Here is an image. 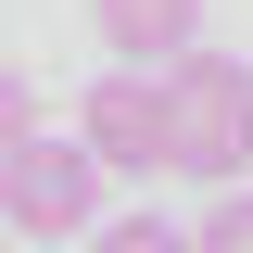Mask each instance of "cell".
Here are the masks:
<instances>
[{"mask_svg": "<svg viewBox=\"0 0 253 253\" xmlns=\"http://www.w3.org/2000/svg\"><path fill=\"white\" fill-rule=\"evenodd\" d=\"M76 126H89V152L114 165V177H152L165 165V63H114V76L76 101Z\"/></svg>", "mask_w": 253, "mask_h": 253, "instance_id": "3", "label": "cell"}, {"mask_svg": "<svg viewBox=\"0 0 253 253\" xmlns=\"http://www.w3.org/2000/svg\"><path fill=\"white\" fill-rule=\"evenodd\" d=\"M89 26L114 63H177V51H203V0H89Z\"/></svg>", "mask_w": 253, "mask_h": 253, "instance_id": "4", "label": "cell"}, {"mask_svg": "<svg viewBox=\"0 0 253 253\" xmlns=\"http://www.w3.org/2000/svg\"><path fill=\"white\" fill-rule=\"evenodd\" d=\"M101 177L114 165L89 152V126H26V139H0V215H13V241H89L101 228Z\"/></svg>", "mask_w": 253, "mask_h": 253, "instance_id": "2", "label": "cell"}, {"mask_svg": "<svg viewBox=\"0 0 253 253\" xmlns=\"http://www.w3.org/2000/svg\"><path fill=\"white\" fill-rule=\"evenodd\" d=\"M241 165H253V63L177 51V63H165V177L241 190Z\"/></svg>", "mask_w": 253, "mask_h": 253, "instance_id": "1", "label": "cell"}, {"mask_svg": "<svg viewBox=\"0 0 253 253\" xmlns=\"http://www.w3.org/2000/svg\"><path fill=\"white\" fill-rule=\"evenodd\" d=\"M203 253H253V190H228L215 215H203Z\"/></svg>", "mask_w": 253, "mask_h": 253, "instance_id": "6", "label": "cell"}, {"mask_svg": "<svg viewBox=\"0 0 253 253\" xmlns=\"http://www.w3.org/2000/svg\"><path fill=\"white\" fill-rule=\"evenodd\" d=\"M89 253H203V228H177V215H101Z\"/></svg>", "mask_w": 253, "mask_h": 253, "instance_id": "5", "label": "cell"}]
</instances>
